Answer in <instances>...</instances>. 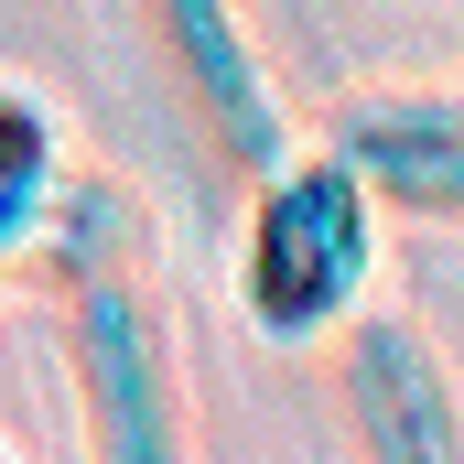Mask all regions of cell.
<instances>
[{
    "label": "cell",
    "mask_w": 464,
    "mask_h": 464,
    "mask_svg": "<svg viewBox=\"0 0 464 464\" xmlns=\"http://www.w3.org/2000/svg\"><path fill=\"white\" fill-rule=\"evenodd\" d=\"M335 378H346L356 464H464V389L411 314H367L335 346Z\"/></svg>",
    "instance_id": "cell-4"
},
{
    "label": "cell",
    "mask_w": 464,
    "mask_h": 464,
    "mask_svg": "<svg viewBox=\"0 0 464 464\" xmlns=\"http://www.w3.org/2000/svg\"><path fill=\"white\" fill-rule=\"evenodd\" d=\"M378 195L335 140H303V162H281L248 195L237 237V314L259 346H314L367 324V270H378Z\"/></svg>",
    "instance_id": "cell-2"
},
{
    "label": "cell",
    "mask_w": 464,
    "mask_h": 464,
    "mask_svg": "<svg viewBox=\"0 0 464 464\" xmlns=\"http://www.w3.org/2000/svg\"><path fill=\"white\" fill-rule=\"evenodd\" d=\"M140 22H151V54L173 65L184 109L206 119V140L227 151L248 184H270L281 162H303L292 109H281V87H270V65L248 44V11L237 0H140Z\"/></svg>",
    "instance_id": "cell-3"
},
{
    "label": "cell",
    "mask_w": 464,
    "mask_h": 464,
    "mask_svg": "<svg viewBox=\"0 0 464 464\" xmlns=\"http://www.w3.org/2000/svg\"><path fill=\"white\" fill-rule=\"evenodd\" d=\"M54 281H65V378L87 411V464H195L184 421V356L162 281L140 270V217L109 184H76L54 217Z\"/></svg>",
    "instance_id": "cell-1"
},
{
    "label": "cell",
    "mask_w": 464,
    "mask_h": 464,
    "mask_svg": "<svg viewBox=\"0 0 464 464\" xmlns=\"http://www.w3.org/2000/svg\"><path fill=\"white\" fill-rule=\"evenodd\" d=\"M76 195L65 130L33 87H0V270H22L33 248H54V217Z\"/></svg>",
    "instance_id": "cell-6"
},
{
    "label": "cell",
    "mask_w": 464,
    "mask_h": 464,
    "mask_svg": "<svg viewBox=\"0 0 464 464\" xmlns=\"http://www.w3.org/2000/svg\"><path fill=\"white\" fill-rule=\"evenodd\" d=\"M389 217L464 227V87H378L324 130Z\"/></svg>",
    "instance_id": "cell-5"
},
{
    "label": "cell",
    "mask_w": 464,
    "mask_h": 464,
    "mask_svg": "<svg viewBox=\"0 0 464 464\" xmlns=\"http://www.w3.org/2000/svg\"><path fill=\"white\" fill-rule=\"evenodd\" d=\"M0 464H11V454H0Z\"/></svg>",
    "instance_id": "cell-7"
}]
</instances>
